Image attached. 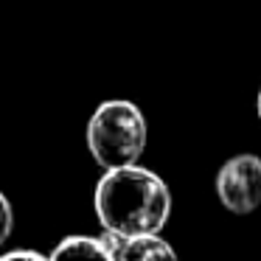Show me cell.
Here are the masks:
<instances>
[{
	"label": "cell",
	"mask_w": 261,
	"mask_h": 261,
	"mask_svg": "<svg viewBox=\"0 0 261 261\" xmlns=\"http://www.w3.org/2000/svg\"><path fill=\"white\" fill-rule=\"evenodd\" d=\"M12 230H14V208H12L6 194L0 191V247L9 242Z\"/></svg>",
	"instance_id": "8992f818"
},
{
	"label": "cell",
	"mask_w": 261,
	"mask_h": 261,
	"mask_svg": "<svg viewBox=\"0 0 261 261\" xmlns=\"http://www.w3.org/2000/svg\"><path fill=\"white\" fill-rule=\"evenodd\" d=\"M113 244V258L118 261H152V258H177V250L171 247L160 233H138V236H110L104 233Z\"/></svg>",
	"instance_id": "277c9868"
},
{
	"label": "cell",
	"mask_w": 261,
	"mask_h": 261,
	"mask_svg": "<svg viewBox=\"0 0 261 261\" xmlns=\"http://www.w3.org/2000/svg\"><path fill=\"white\" fill-rule=\"evenodd\" d=\"M87 149L90 158L107 169L138 163V158L146 149V118L141 107L126 98H110L93 110L87 121Z\"/></svg>",
	"instance_id": "7a4b0ae2"
},
{
	"label": "cell",
	"mask_w": 261,
	"mask_h": 261,
	"mask_svg": "<svg viewBox=\"0 0 261 261\" xmlns=\"http://www.w3.org/2000/svg\"><path fill=\"white\" fill-rule=\"evenodd\" d=\"M96 216L110 236L160 233L171 216V191L154 171L138 163L107 169L96 186Z\"/></svg>",
	"instance_id": "6da1fadb"
},
{
	"label": "cell",
	"mask_w": 261,
	"mask_h": 261,
	"mask_svg": "<svg viewBox=\"0 0 261 261\" xmlns=\"http://www.w3.org/2000/svg\"><path fill=\"white\" fill-rule=\"evenodd\" d=\"M216 197L230 214H253L261 208V158L236 154L216 174Z\"/></svg>",
	"instance_id": "3957f363"
},
{
	"label": "cell",
	"mask_w": 261,
	"mask_h": 261,
	"mask_svg": "<svg viewBox=\"0 0 261 261\" xmlns=\"http://www.w3.org/2000/svg\"><path fill=\"white\" fill-rule=\"evenodd\" d=\"M73 255H93V258L113 261V244L107 236H65L51 253V258H73Z\"/></svg>",
	"instance_id": "5b68a950"
},
{
	"label": "cell",
	"mask_w": 261,
	"mask_h": 261,
	"mask_svg": "<svg viewBox=\"0 0 261 261\" xmlns=\"http://www.w3.org/2000/svg\"><path fill=\"white\" fill-rule=\"evenodd\" d=\"M255 110H258V118H261V90H258V101H255Z\"/></svg>",
	"instance_id": "ba28073f"
},
{
	"label": "cell",
	"mask_w": 261,
	"mask_h": 261,
	"mask_svg": "<svg viewBox=\"0 0 261 261\" xmlns=\"http://www.w3.org/2000/svg\"><path fill=\"white\" fill-rule=\"evenodd\" d=\"M0 258H6V261H17V258L45 261V255H42V253H34V250H12V253H0Z\"/></svg>",
	"instance_id": "52a82bcc"
}]
</instances>
